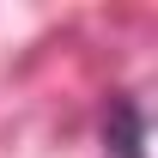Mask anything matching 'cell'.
<instances>
[{"label": "cell", "mask_w": 158, "mask_h": 158, "mask_svg": "<svg viewBox=\"0 0 158 158\" xmlns=\"http://www.w3.org/2000/svg\"><path fill=\"white\" fill-rule=\"evenodd\" d=\"M103 140L116 146V158H140V116H134V103H116V128H103Z\"/></svg>", "instance_id": "obj_1"}]
</instances>
